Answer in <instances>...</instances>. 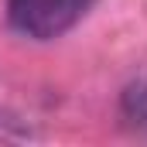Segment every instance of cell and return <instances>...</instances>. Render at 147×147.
I'll return each mask as SVG.
<instances>
[{
  "mask_svg": "<svg viewBox=\"0 0 147 147\" xmlns=\"http://www.w3.org/2000/svg\"><path fill=\"white\" fill-rule=\"evenodd\" d=\"M96 0H7V17L14 31L34 38V41H51L75 28Z\"/></svg>",
  "mask_w": 147,
  "mask_h": 147,
  "instance_id": "obj_1",
  "label": "cell"
},
{
  "mask_svg": "<svg viewBox=\"0 0 147 147\" xmlns=\"http://www.w3.org/2000/svg\"><path fill=\"white\" fill-rule=\"evenodd\" d=\"M123 116L134 127L147 130V79H137L134 86H127V92H123Z\"/></svg>",
  "mask_w": 147,
  "mask_h": 147,
  "instance_id": "obj_2",
  "label": "cell"
}]
</instances>
